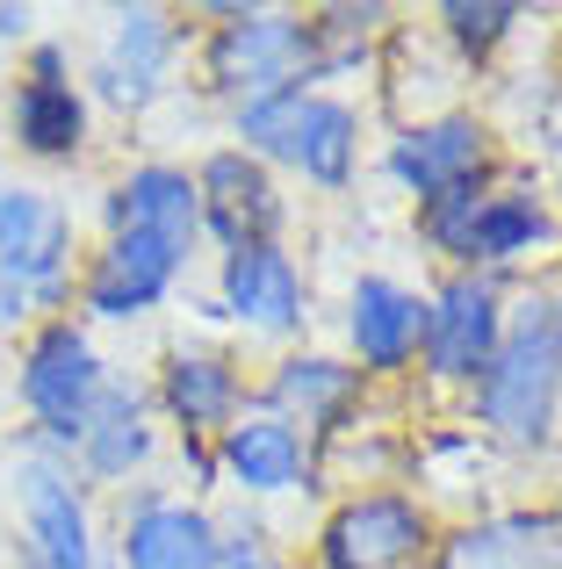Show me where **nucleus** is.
Listing matches in <instances>:
<instances>
[{"instance_id": "423d86ee", "label": "nucleus", "mask_w": 562, "mask_h": 569, "mask_svg": "<svg viewBox=\"0 0 562 569\" xmlns=\"http://www.w3.org/2000/svg\"><path fill=\"white\" fill-rule=\"evenodd\" d=\"M217 29L202 43V80L231 109L281 87H310V14L289 8H210Z\"/></svg>"}, {"instance_id": "c756f323", "label": "nucleus", "mask_w": 562, "mask_h": 569, "mask_svg": "<svg viewBox=\"0 0 562 569\" xmlns=\"http://www.w3.org/2000/svg\"><path fill=\"white\" fill-rule=\"evenodd\" d=\"M549 332H555V361H562V289L549 296Z\"/></svg>"}, {"instance_id": "9b49d317", "label": "nucleus", "mask_w": 562, "mask_h": 569, "mask_svg": "<svg viewBox=\"0 0 562 569\" xmlns=\"http://www.w3.org/2000/svg\"><path fill=\"white\" fill-rule=\"evenodd\" d=\"M173 58H181V22L167 8H116L87 66V101H109L116 116H144L173 87Z\"/></svg>"}, {"instance_id": "20e7f679", "label": "nucleus", "mask_w": 562, "mask_h": 569, "mask_svg": "<svg viewBox=\"0 0 562 569\" xmlns=\"http://www.w3.org/2000/svg\"><path fill=\"white\" fill-rule=\"evenodd\" d=\"M109 361H101L94 332L80 318H37L14 347V411H22V440L72 455L87 411H94Z\"/></svg>"}, {"instance_id": "9d476101", "label": "nucleus", "mask_w": 562, "mask_h": 569, "mask_svg": "<svg viewBox=\"0 0 562 569\" xmlns=\"http://www.w3.org/2000/svg\"><path fill=\"white\" fill-rule=\"evenodd\" d=\"M505 281L498 274H448L433 296H425V347L419 368L440 389H469L483 376V361L505 339Z\"/></svg>"}, {"instance_id": "f03ea898", "label": "nucleus", "mask_w": 562, "mask_h": 569, "mask_svg": "<svg viewBox=\"0 0 562 569\" xmlns=\"http://www.w3.org/2000/svg\"><path fill=\"white\" fill-rule=\"evenodd\" d=\"M8 461V505H14V562L22 569H101V527H94V490L80 483L72 455L37 447L14 432L0 447Z\"/></svg>"}, {"instance_id": "f3484780", "label": "nucleus", "mask_w": 562, "mask_h": 569, "mask_svg": "<svg viewBox=\"0 0 562 569\" xmlns=\"http://www.w3.org/2000/svg\"><path fill=\"white\" fill-rule=\"evenodd\" d=\"M144 389H152V411L167 418L181 440H202V447H210L231 418L253 411V403H245V376L217 347H167V361H159V376Z\"/></svg>"}, {"instance_id": "ddd939ff", "label": "nucleus", "mask_w": 562, "mask_h": 569, "mask_svg": "<svg viewBox=\"0 0 562 569\" xmlns=\"http://www.w3.org/2000/svg\"><path fill=\"white\" fill-rule=\"evenodd\" d=\"M195 202H202V238H217V252L281 246V231H289V194L239 144H217L195 167Z\"/></svg>"}, {"instance_id": "b1692460", "label": "nucleus", "mask_w": 562, "mask_h": 569, "mask_svg": "<svg viewBox=\"0 0 562 569\" xmlns=\"http://www.w3.org/2000/svg\"><path fill=\"white\" fill-rule=\"evenodd\" d=\"M382 29H390V8H318L310 14V87L353 72Z\"/></svg>"}, {"instance_id": "7c9ffc66", "label": "nucleus", "mask_w": 562, "mask_h": 569, "mask_svg": "<svg viewBox=\"0 0 562 569\" xmlns=\"http://www.w3.org/2000/svg\"><path fill=\"white\" fill-rule=\"evenodd\" d=\"M253 569H295V562H281V556H268V562H253Z\"/></svg>"}, {"instance_id": "a211bd4d", "label": "nucleus", "mask_w": 562, "mask_h": 569, "mask_svg": "<svg viewBox=\"0 0 562 569\" xmlns=\"http://www.w3.org/2000/svg\"><path fill=\"white\" fill-rule=\"evenodd\" d=\"M419 347H425V296L397 274L353 281L347 289V353L361 368V382L419 368Z\"/></svg>"}, {"instance_id": "c85d7f7f", "label": "nucleus", "mask_w": 562, "mask_h": 569, "mask_svg": "<svg viewBox=\"0 0 562 569\" xmlns=\"http://www.w3.org/2000/svg\"><path fill=\"white\" fill-rule=\"evenodd\" d=\"M29 22H37V8H22V0H0V43H29Z\"/></svg>"}, {"instance_id": "4468645a", "label": "nucleus", "mask_w": 562, "mask_h": 569, "mask_svg": "<svg viewBox=\"0 0 562 569\" xmlns=\"http://www.w3.org/2000/svg\"><path fill=\"white\" fill-rule=\"evenodd\" d=\"M217 318H231L253 339H295L310 325V274L289 246H245L217 260Z\"/></svg>"}, {"instance_id": "39448f33", "label": "nucleus", "mask_w": 562, "mask_h": 569, "mask_svg": "<svg viewBox=\"0 0 562 569\" xmlns=\"http://www.w3.org/2000/svg\"><path fill=\"white\" fill-rule=\"evenodd\" d=\"M0 281L22 289L37 318H66L80 281V217L43 181H0Z\"/></svg>"}, {"instance_id": "aec40b11", "label": "nucleus", "mask_w": 562, "mask_h": 569, "mask_svg": "<svg viewBox=\"0 0 562 569\" xmlns=\"http://www.w3.org/2000/svg\"><path fill=\"white\" fill-rule=\"evenodd\" d=\"M101 223H109V231L159 238V246H173V252H188V260H195V246H202L195 173L173 167V159H144V167H130L123 181L109 188V202H101Z\"/></svg>"}, {"instance_id": "bb28decb", "label": "nucleus", "mask_w": 562, "mask_h": 569, "mask_svg": "<svg viewBox=\"0 0 562 569\" xmlns=\"http://www.w3.org/2000/svg\"><path fill=\"white\" fill-rule=\"evenodd\" d=\"M268 556H274V548H268V527H260L253 505L217 512V562H224V569H253V562H268Z\"/></svg>"}, {"instance_id": "4be33fe9", "label": "nucleus", "mask_w": 562, "mask_h": 569, "mask_svg": "<svg viewBox=\"0 0 562 569\" xmlns=\"http://www.w3.org/2000/svg\"><path fill=\"white\" fill-rule=\"evenodd\" d=\"M361 389H368L361 368L339 361V353H289V361H274L260 411L289 418L295 432H339L353 418V403H361Z\"/></svg>"}, {"instance_id": "0eeeda50", "label": "nucleus", "mask_w": 562, "mask_h": 569, "mask_svg": "<svg viewBox=\"0 0 562 569\" xmlns=\"http://www.w3.org/2000/svg\"><path fill=\"white\" fill-rule=\"evenodd\" d=\"M0 130L22 159L37 167H72L87 152V130H94V101L72 80V51L58 37H29L22 72L8 80V101H0Z\"/></svg>"}, {"instance_id": "f8f14e48", "label": "nucleus", "mask_w": 562, "mask_h": 569, "mask_svg": "<svg viewBox=\"0 0 562 569\" xmlns=\"http://www.w3.org/2000/svg\"><path fill=\"white\" fill-rule=\"evenodd\" d=\"M188 252L138 231H101V252L80 267V325H138L188 281Z\"/></svg>"}, {"instance_id": "1a4fd4ad", "label": "nucleus", "mask_w": 562, "mask_h": 569, "mask_svg": "<svg viewBox=\"0 0 562 569\" xmlns=\"http://www.w3.org/2000/svg\"><path fill=\"white\" fill-rule=\"evenodd\" d=\"M109 569H224L217 562V512L167 483L116 490V556Z\"/></svg>"}, {"instance_id": "5701e85b", "label": "nucleus", "mask_w": 562, "mask_h": 569, "mask_svg": "<svg viewBox=\"0 0 562 569\" xmlns=\"http://www.w3.org/2000/svg\"><path fill=\"white\" fill-rule=\"evenodd\" d=\"M562 238V223L549 217L534 188H483L476 223H469V274H505V267L534 260Z\"/></svg>"}, {"instance_id": "f257e3e1", "label": "nucleus", "mask_w": 562, "mask_h": 569, "mask_svg": "<svg viewBox=\"0 0 562 569\" xmlns=\"http://www.w3.org/2000/svg\"><path fill=\"white\" fill-rule=\"evenodd\" d=\"M231 138L268 173H295L324 194H347L361 173V109L332 87H281V94L239 101Z\"/></svg>"}, {"instance_id": "2f4dec72", "label": "nucleus", "mask_w": 562, "mask_h": 569, "mask_svg": "<svg viewBox=\"0 0 562 569\" xmlns=\"http://www.w3.org/2000/svg\"><path fill=\"white\" fill-rule=\"evenodd\" d=\"M101 569H109V562H101Z\"/></svg>"}, {"instance_id": "6e6552de", "label": "nucleus", "mask_w": 562, "mask_h": 569, "mask_svg": "<svg viewBox=\"0 0 562 569\" xmlns=\"http://www.w3.org/2000/svg\"><path fill=\"white\" fill-rule=\"evenodd\" d=\"M440 527L411 490H353L318 527V569H433Z\"/></svg>"}, {"instance_id": "393cba45", "label": "nucleus", "mask_w": 562, "mask_h": 569, "mask_svg": "<svg viewBox=\"0 0 562 569\" xmlns=\"http://www.w3.org/2000/svg\"><path fill=\"white\" fill-rule=\"evenodd\" d=\"M433 22H440V37H448L454 51H469V58H491L498 43H505L512 29L526 22V8H512V0H448V8H440Z\"/></svg>"}, {"instance_id": "dca6fc26", "label": "nucleus", "mask_w": 562, "mask_h": 569, "mask_svg": "<svg viewBox=\"0 0 562 569\" xmlns=\"http://www.w3.org/2000/svg\"><path fill=\"white\" fill-rule=\"evenodd\" d=\"M159 455V411H152V389L109 376L87 411L80 440H72V469H80L87 490H130Z\"/></svg>"}, {"instance_id": "6ab92c4d", "label": "nucleus", "mask_w": 562, "mask_h": 569, "mask_svg": "<svg viewBox=\"0 0 562 569\" xmlns=\"http://www.w3.org/2000/svg\"><path fill=\"white\" fill-rule=\"evenodd\" d=\"M217 483H231L245 505L260 498H289L318 476V455H310V432H295L289 418L274 411H245L217 432Z\"/></svg>"}, {"instance_id": "412c9836", "label": "nucleus", "mask_w": 562, "mask_h": 569, "mask_svg": "<svg viewBox=\"0 0 562 569\" xmlns=\"http://www.w3.org/2000/svg\"><path fill=\"white\" fill-rule=\"evenodd\" d=\"M433 569H562V512H491L440 533Z\"/></svg>"}, {"instance_id": "7ed1b4c3", "label": "nucleus", "mask_w": 562, "mask_h": 569, "mask_svg": "<svg viewBox=\"0 0 562 569\" xmlns=\"http://www.w3.org/2000/svg\"><path fill=\"white\" fill-rule=\"evenodd\" d=\"M562 411V361H555V332H549V303H526L505 318V339L483 361V376L469 382V418L483 440L534 455L549 447Z\"/></svg>"}, {"instance_id": "2eb2a0df", "label": "nucleus", "mask_w": 562, "mask_h": 569, "mask_svg": "<svg viewBox=\"0 0 562 569\" xmlns=\"http://www.w3.org/2000/svg\"><path fill=\"white\" fill-rule=\"evenodd\" d=\"M382 173H390L411 202H433V194H454V188H483L491 181V130L462 109L419 116V123H404L390 138Z\"/></svg>"}, {"instance_id": "a878e982", "label": "nucleus", "mask_w": 562, "mask_h": 569, "mask_svg": "<svg viewBox=\"0 0 562 569\" xmlns=\"http://www.w3.org/2000/svg\"><path fill=\"white\" fill-rule=\"evenodd\" d=\"M483 188H491V181H483ZM483 188H454V194L419 202V238H425V252H440L454 274H469V223H476Z\"/></svg>"}, {"instance_id": "cd10ccee", "label": "nucleus", "mask_w": 562, "mask_h": 569, "mask_svg": "<svg viewBox=\"0 0 562 569\" xmlns=\"http://www.w3.org/2000/svg\"><path fill=\"white\" fill-rule=\"evenodd\" d=\"M29 325H37V310H29V296H22V289H8V281H0V339L29 332Z\"/></svg>"}]
</instances>
